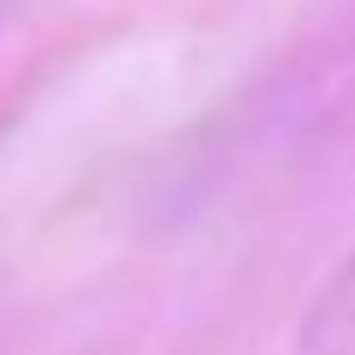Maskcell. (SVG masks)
<instances>
[{"instance_id":"6da1fadb","label":"cell","mask_w":355,"mask_h":355,"mask_svg":"<svg viewBox=\"0 0 355 355\" xmlns=\"http://www.w3.org/2000/svg\"><path fill=\"white\" fill-rule=\"evenodd\" d=\"M300 355H355V250L331 275V287L312 300L306 331H300Z\"/></svg>"}]
</instances>
